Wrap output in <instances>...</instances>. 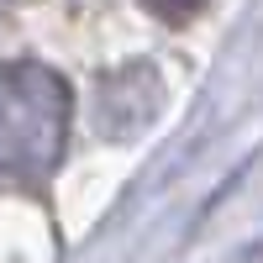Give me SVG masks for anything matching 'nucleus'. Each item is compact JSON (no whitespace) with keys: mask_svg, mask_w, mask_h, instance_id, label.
Returning a JSON list of instances; mask_svg holds the SVG:
<instances>
[{"mask_svg":"<svg viewBox=\"0 0 263 263\" xmlns=\"http://www.w3.org/2000/svg\"><path fill=\"white\" fill-rule=\"evenodd\" d=\"M11 6H16V0H0V16H6V11H11Z\"/></svg>","mask_w":263,"mask_h":263,"instance_id":"obj_4","label":"nucleus"},{"mask_svg":"<svg viewBox=\"0 0 263 263\" xmlns=\"http://www.w3.org/2000/svg\"><path fill=\"white\" fill-rule=\"evenodd\" d=\"M158 111V69L147 63H132L121 74H105L100 79V95H95V116L111 137H126L137 132L142 121H153Z\"/></svg>","mask_w":263,"mask_h":263,"instance_id":"obj_2","label":"nucleus"},{"mask_svg":"<svg viewBox=\"0 0 263 263\" xmlns=\"http://www.w3.org/2000/svg\"><path fill=\"white\" fill-rule=\"evenodd\" d=\"M69 142V84L42 63L0 69V184H42Z\"/></svg>","mask_w":263,"mask_h":263,"instance_id":"obj_1","label":"nucleus"},{"mask_svg":"<svg viewBox=\"0 0 263 263\" xmlns=\"http://www.w3.org/2000/svg\"><path fill=\"white\" fill-rule=\"evenodd\" d=\"M142 6L158 16V21H174V27H179V21H190V16H200L211 0H142Z\"/></svg>","mask_w":263,"mask_h":263,"instance_id":"obj_3","label":"nucleus"}]
</instances>
